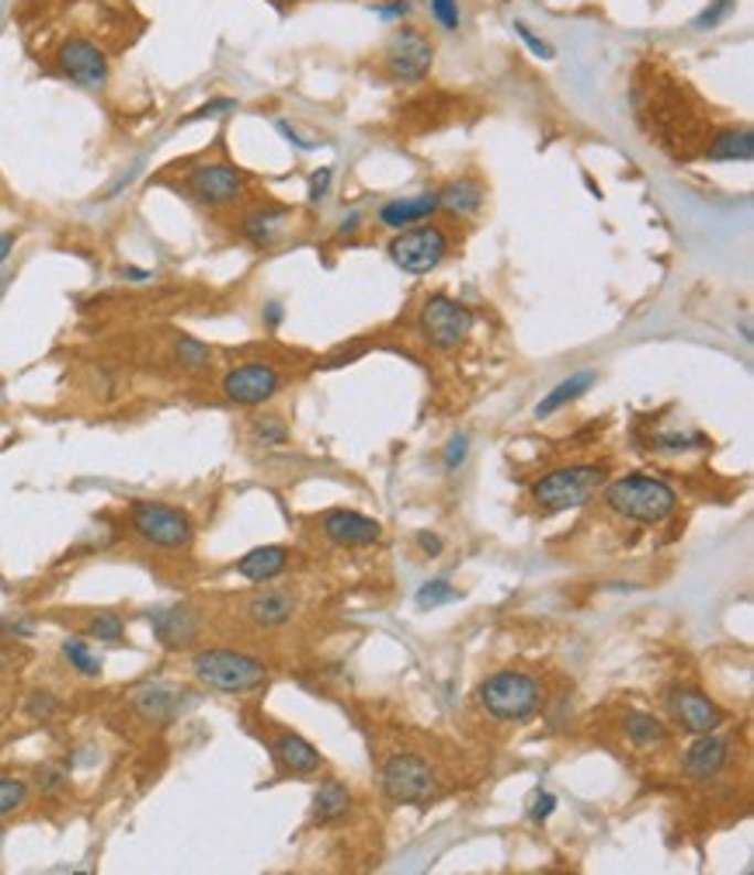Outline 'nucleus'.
Returning a JSON list of instances; mask_svg holds the SVG:
<instances>
[{"label": "nucleus", "instance_id": "15", "mask_svg": "<svg viewBox=\"0 0 754 875\" xmlns=\"http://www.w3.org/2000/svg\"><path fill=\"white\" fill-rule=\"evenodd\" d=\"M668 708H671V719L686 729V733H692V737H699V733H713V729H720V723H723V713L720 708L705 698V695H699V692H675L671 698H668Z\"/></svg>", "mask_w": 754, "mask_h": 875}, {"label": "nucleus", "instance_id": "7", "mask_svg": "<svg viewBox=\"0 0 754 875\" xmlns=\"http://www.w3.org/2000/svg\"><path fill=\"white\" fill-rule=\"evenodd\" d=\"M132 529L139 538H147L157 549H184L192 542V522L188 514L168 504L136 501L132 504Z\"/></svg>", "mask_w": 754, "mask_h": 875}, {"label": "nucleus", "instance_id": "26", "mask_svg": "<svg viewBox=\"0 0 754 875\" xmlns=\"http://www.w3.org/2000/svg\"><path fill=\"white\" fill-rule=\"evenodd\" d=\"M351 807V796L341 782H334V778H327V782L317 789L314 796V820L317 823H334L348 813Z\"/></svg>", "mask_w": 754, "mask_h": 875}, {"label": "nucleus", "instance_id": "36", "mask_svg": "<svg viewBox=\"0 0 754 875\" xmlns=\"http://www.w3.org/2000/svg\"><path fill=\"white\" fill-rule=\"evenodd\" d=\"M511 29H514V35H518V39H522V42L529 45V50H532V53H535L539 60H553V56H556V50H553V45H550L546 39H539V35H535V32H532V29L525 25V21H514V25H511Z\"/></svg>", "mask_w": 754, "mask_h": 875}, {"label": "nucleus", "instance_id": "12", "mask_svg": "<svg viewBox=\"0 0 754 875\" xmlns=\"http://www.w3.org/2000/svg\"><path fill=\"white\" fill-rule=\"evenodd\" d=\"M282 390V375L265 365V362H251V365H241L226 372L223 380V393L226 399L241 407H257V404H268V399Z\"/></svg>", "mask_w": 754, "mask_h": 875}, {"label": "nucleus", "instance_id": "3", "mask_svg": "<svg viewBox=\"0 0 754 875\" xmlns=\"http://www.w3.org/2000/svg\"><path fill=\"white\" fill-rule=\"evenodd\" d=\"M605 483V466H563L546 472L543 480L532 487L535 504L543 511H571L587 504L598 493V487Z\"/></svg>", "mask_w": 754, "mask_h": 875}, {"label": "nucleus", "instance_id": "50", "mask_svg": "<svg viewBox=\"0 0 754 875\" xmlns=\"http://www.w3.org/2000/svg\"><path fill=\"white\" fill-rule=\"evenodd\" d=\"M126 278H129V281H147V278H150V271H139V268H126Z\"/></svg>", "mask_w": 754, "mask_h": 875}, {"label": "nucleus", "instance_id": "33", "mask_svg": "<svg viewBox=\"0 0 754 875\" xmlns=\"http://www.w3.org/2000/svg\"><path fill=\"white\" fill-rule=\"evenodd\" d=\"M737 11V0H713L710 8H705L702 14H695V21H692V29L695 32H710V29H720L723 21L730 18Z\"/></svg>", "mask_w": 754, "mask_h": 875}, {"label": "nucleus", "instance_id": "52", "mask_svg": "<svg viewBox=\"0 0 754 875\" xmlns=\"http://www.w3.org/2000/svg\"><path fill=\"white\" fill-rule=\"evenodd\" d=\"M0 841H4V831H0Z\"/></svg>", "mask_w": 754, "mask_h": 875}, {"label": "nucleus", "instance_id": "28", "mask_svg": "<svg viewBox=\"0 0 754 875\" xmlns=\"http://www.w3.org/2000/svg\"><path fill=\"white\" fill-rule=\"evenodd\" d=\"M174 362H178L181 369H188V372H199V369H205V365L212 362V351H209L202 341L181 334V338L174 341Z\"/></svg>", "mask_w": 754, "mask_h": 875}, {"label": "nucleus", "instance_id": "32", "mask_svg": "<svg viewBox=\"0 0 754 875\" xmlns=\"http://www.w3.org/2000/svg\"><path fill=\"white\" fill-rule=\"evenodd\" d=\"M87 632H91V640H102V643H119L123 636H126V622H123L115 611H102V615H94V619H91Z\"/></svg>", "mask_w": 754, "mask_h": 875}, {"label": "nucleus", "instance_id": "29", "mask_svg": "<svg viewBox=\"0 0 754 875\" xmlns=\"http://www.w3.org/2000/svg\"><path fill=\"white\" fill-rule=\"evenodd\" d=\"M417 608L421 611H435V608H442V605H453V601H459V590L449 584V580H428L424 584L421 590H417Z\"/></svg>", "mask_w": 754, "mask_h": 875}, {"label": "nucleus", "instance_id": "13", "mask_svg": "<svg viewBox=\"0 0 754 875\" xmlns=\"http://www.w3.org/2000/svg\"><path fill=\"white\" fill-rule=\"evenodd\" d=\"M323 535L338 542V546L359 549V546H375L383 538V525L359 511H331L323 514Z\"/></svg>", "mask_w": 754, "mask_h": 875}, {"label": "nucleus", "instance_id": "11", "mask_svg": "<svg viewBox=\"0 0 754 875\" xmlns=\"http://www.w3.org/2000/svg\"><path fill=\"white\" fill-rule=\"evenodd\" d=\"M383 792L393 802H424L435 792V775L414 754H393L383 768Z\"/></svg>", "mask_w": 754, "mask_h": 875}, {"label": "nucleus", "instance_id": "43", "mask_svg": "<svg viewBox=\"0 0 754 875\" xmlns=\"http://www.w3.org/2000/svg\"><path fill=\"white\" fill-rule=\"evenodd\" d=\"M275 129H278L282 136H286L293 147H299V150H306V153H310V150H317V147H320V143H317V139H299V132H296V129H293L289 122H275Z\"/></svg>", "mask_w": 754, "mask_h": 875}, {"label": "nucleus", "instance_id": "30", "mask_svg": "<svg viewBox=\"0 0 754 875\" xmlns=\"http://www.w3.org/2000/svg\"><path fill=\"white\" fill-rule=\"evenodd\" d=\"M63 657L70 660V668H77L87 677H98L102 674V657H94L87 650V643L77 640V636H74V640H63Z\"/></svg>", "mask_w": 754, "mask_h": 875}, {"label": "nucleus", "instance_id": "27", "mask_svg": "<svg viewBox=\"0 0 754 875\" xmlns=\"http://www.w3.org/2000/svg\"><path fill=\"white\" fill-rule=\"evenodd\" d=\"M626 737L640 747V750H657L668 744V729L657 716H647V713H633L626 719Z\"/></svg>", "mask_w": 754, "mask_h": 875}, {"label": "nucleus", "instance_id": "5", "mask_svg": "<svg viewBox=\"0 0 754 875\" xmlns=\"http://www.w3.org/2000/svg\"><path fill=\"white\" fill-rule=\"evenodd\" d=\"M432 63H435V45L417 29H407V25L396 29L383 45V70L396 84H421L428 77Z\"/></svg>", "mask_w": 754, "mask_h": 875}, {"label": "nucleus", "instance_id": "31", "mask_svg": "<svg viewBox=\"0 0 754 875\" xmlns=\"http://www.w3.org/2000/svg\"><path fill=\"white\" fill-rule=\"evenodd\" d=\"M289 438V428L282 424L278 417H257L251 424V441L262 445V448H275V445H286Z\"/></svg>", "mask_w": 754, "mask_h": 875}, {"label": "nucleus", "instance_id": "1", "mask_svg": "<svg viewBox=\"0 0 754 875\" xmlns=\"http://www.w3.org/2000/svg\"><path fill=\"white\" fill-rule=\"evenodd\" d=\"M605 501L623 517H633V522H644V525H657L678 508V493L665 480L636 472V477H623L616 483H608Z\"/></svg>", "mask_w": 754, "mask_h": 875}, {"label": "nucleus", "instance_id": "51", "mask_svg": "<svg viewBox=\"0 0 754 875\" xmlns=\"http://www.w3.org/2000/svg\"><path fill=\"white\" fill-rule=\"evenodd\" d=\"M8 286H11V275H0V299H4Z\"/></svg>", "mask_w": 754, "mask_h": 875}, {"label": "nucleus", "instance_id": "41", "mask_svg": "<svg viewBox=\"0 0 754 875\" xmlns=\"http://www.w3.org/2000/svg\"><path fill=\"white\" fill-rule=\"evenodd\" d=\"M29 713H32L35 719H50V716L56 713L53 695H50V692H35V695L29 698Z\"/></svg>", "mask_w": 754, "mask_h": 875}, {"label": "nucleus", "instance_id": "20", "mask_svg": "<svg viewBox=\"0 0 754 875\" xmlns=\"http://www.w3.org/2000/svg\"><path fill=\"white\" fill-rule=\"evenodd\" d=\"M275 758L278 765L293 771V775H314L320 771V754L314 744H306L302 737H296V733H282V737L275 740Z\"/></svg>", "mask_w": 754, "mask_h": 875}, {"label": "nucleus", "instance_id": "16", "mask_svg": "<svg viewBox=\"0 0 754 875\" xmlns=\"http://www.w3.org/2000/svg\"><path fill=\"white\" fill-rule=\"evenodd\" d=\"M726 758H730V740L716 737V729H713V733H699V740L686 750L681 768H686L692 782H710V778L723 771Z\"/></svg>", "mask_w": 754, "mask_h": 875}, {"label": "nucleus", "instance_id": "21", "mask_svg": "<svg viewBox=\"0 0 754 875\" xmlns=\"http://www.w3.org/2000/svg\"><path fill=\"white\" fill-rule=\"evenodd\" d=\"M595 380H598V375H595V372H587V369L567 375V380L556 383L543 399H539V404H535V417H550V414H556V410L567 407V404H574L577 396H584L587 390L595 386Z\"/></svg>", "mask_w": 754, "mask_h": 875}, {"label": "nucleus", "instance_id": "44", "mask_svg": "<svg viewBox=\"0 0 754 875\" xmlns=\"http://www.w3.org/2000/svg\"><path fill=\"white\" fill-rule=\"evenodd\" d=\"M375 14H380V18H390V21H396V18L411 14V0H390V4H375Z\"/></svg>", "mask_w": 754, "mask_h": 875}, {"label": "nucleus", "instance_id": "10", "mask_svg": "<svg viewBox=\"0 0 754 875\" xmlns=\"http://www.w3.org/2000/svg\"><path fill=\"white\" fill-rule=\"evenodd\" d=\"M188 192H192L202 205L223 209L241 202L247 192V174L241 168H233L226 160H212V163H199V168L188 174Z\"/></svg>", "mask_w": 754, "mask_h": 875}, {"label": "nucleus", "instance_id": "18", "mask_svg": "<svg viewBox=\"0 0 754 875\" xmlns=\"http://www.w3.org/2000/svg\"><path fill=\"white\" fill-rule=\"evenodd\" d=\"M296 611V598L289 590H262V595H254L247 601V619L262 629H275V626H286Z\"/></svg>", "mask_w": 754, "mask_h": 875}, {"label": "nucleus", "instance_id": "47", "mask_svg": "<svg viewBox=\"0 0 754 875\" xmlns=\"http://www.w3.org/2000/svg\"><path fill=\"white\" fill-rule=\"evenodd\" d=\"M14 241H18L14 233H0V265H4L8 257H11V250H14Z\"/></svg>", "mask_w": 754, "mask_h": 875}, {"label": "nucleus", "instance_id": "19", "mask_svg": "<svg viewBox=\"0 0 754 875\" xmlns=\"http://www.w3.org/2000/svg\"><path fill=\"white\" fill-rule=\"evenodd\" d=\"M286 223H289V212L286 209L265 205V209L247 212V216L241 220V233L247 236L254 247H272L278 236H282V230H286Z\"/></svg>", "mask_w": 754, "mask_h": 875}, {"label": "nucleus", "instance_id": "39", "mask_svg": "<svg viewBox=\"0 0 754 875\" xmlns=\"http://www.w3.org/2000/svg\"><path fill=\"white\" fill-rule=\"evenodd\" d=\"M553 810H556V796H550V792H535V796H532V807H529V817H532L535 823H543V820H550V817H553Z\"/></svg>", "mask_w": 754, "mask_h": 875}, {"label": "nucleus", "instance_id": "37", "mask_svg": "<svg viewBox=\"0 0 754 875\" xmlns=\"http://www.w3.org/2000/svg\"><path fill=\"white\" fill-rule=\"evenodd\" d=\"M331 181H334V168H320V171H314L310 188H306V195H310L314 205L327 199V192H331Z\"/></svg>", "mask_w": 754, "mask_h": 875}, {"label": "nucleus", "instance_id": "4", "mask_svg": "<svg viewBox=\"0 0 754 875\" xmlns=\"http://www.w3.org/2000/svg\"><path fill=\"white\" fill-rule=\"evenodd\" d=\"M539 702H543V689H539L535 677L522 671H501L480 684V705L493 719L505 723L529 719L539 708Z\"/></svg>", "mask_w": 754, "mask_h": 875}, {"label": "nucleus", "instance_id": "48", "mask_svg": "<svg viewBox=\"0 0 754 875\" xmlns=\"http://www.w3.org/2000/svg\"><path fill=\"white\" fill-rule=\"evenodd\" d=\"M359 223H362V216H359V212H351V216L341 223V236H344V233H355V230H359Z\"/></svg>", "mask_w": 754, "mask_h": 875}, {"label": "nucleus", "instance_id": "42", "mask_svg": "<svg viewBox=\"0 0 754 875\" xmlns=\"http://www.w3.org/2000/svg\"><path fill=\"white\" fill-rule=\"evenodd\" d=\"M466 452H469V441H466V435H456V438L449 441V448H445V469H456V466H463Z\"/></svg>", "mask_w": 754, "mask_h": 875}, {"label": "nucleus", "instance_id": "45", "mask_svg": "<svg viewBox=\"0 0 754 875\" xmlns=\"http://www.w3.org/2000/svg\"><path fill=\"white\" fill-rule=\"evenodd\" d=\"M0 632H8V636H18V640H25V636L35 632L32 622H14V619H0Z\"/></svg>", "mask_w": 754, "mask_h": 875}, {"label": "nucleus", "instance_id": "40", "mask_svg": "<svg viewBox=\"0 0 754 875\" xmlns=\"http://www.w3.org/2000/svg\"><path fill=\"white\" fill-rule=\"evenodd\" d=\"M233 108H237V102H233V98H216V102L195 108L192 115L184 118V122H199V118H212V115H223V111H233Z\"/></svg>", "mask_w": 754, "mask_h": 875}, {"label": "nucleus", "instance_id": "35", "mask_svg": "<svg viewBox=\"0 0 754 875\" xmlns=\"http://www.w3.org/2000/svg\"><path fill=\"white\" fill-rule=\"evenodd\" d=\"M428 11L442 32H459V0H428Z\"/></svg>", "mask_w": 754, "mask_h": 875}, {"label": "nucleus", "instance_id": "24", "mask_svg": "<svg viewBox=\"0 0 754 875\" xmlns=\"http://www.w3.org/2000/svg\"><path fill=\"white\" fill-rule=\"evenodd\" d=\"M132 702H136V708L147 719L160 723V719H171L181 708V692L178 689H163V684H150V689H139Z\"/></svg>", "mask_w": 754, "mask_h": 875}, {"label": "nucleus", "instance_id": "25", "mask_svg": "<svg viewBox=\"0 0 754 875\" xmlns=\"http://www.w3.org/2000/svg\"><path fill=\"white\" fill-rule=\"evenodd\" d=\"M705 157H710L713 163H726V160H741L747 163L754 157V139L747 129H726L720 132L716 139H710V150H705Z\"/></svg>", "mask_w": 754, "mask_h": 875}, {"label": "nucleus", "instance_id": "14", "mask_svg": "<svg viewBox=\"0 0 754 875\" xmlns=\"http://www.w3.org/2000/svg\"><path fill=\"white\" fill-rule=\"evenodd\" d=\"M147 622L153 629V636L171 650L192 647L199 640V615L188 605H174V608H153L147 611Z\"/></svg>", "mask_w": 754, "mask_h": 875}, {"label": "nucleus", "instance_id": "49", "mask_svg": "<svg viewBox=\"0 0 754 875\" xmlns=\"http://www.w3.org/2000/svg\"><path fill=\"white\" fill-rule=\"evenodd\" d=\"M265 320H268V327H275V323L282 320V306H278V302L268 306V310H265Z\"/></svg>", "mask_w": 754, "mask_h": 875}, {"label": "nucleus", "instance_id": "17", "mask_svg": "<svg viewBox=\"0 0 754 875\" xmlns=\"http://www.w3.org/2000/svg\"><path fill=\"white\" fill-rule=\"evenodd\" d=\"M442 209L438 202V192H421V195H411V199H393L380 209V223L390 226V230H411L414 223L435 216Z\"/></svg>", "mask_w": 754, "mask_h": 875}, {"label": "nucleus", "instance_id": "34", "mask_svg": "<svg viewBox=\"0 0 754 875\" xmlns=\"http://www.w3.org/2000/svg\"><path fill=\"white\" fill-rule=\"evenodd\" d=\"M25 799H29V786L21 778H0V817L21 810Z\"/></svg>", "mask_w": 754, "mask_h": 875}, {"label": "nucleus", "instance_id": "22", "mask_svg": "<svg viewBox=\"0 0 754 875\" xmlns=\"http://www.w3.org/2000/svg\"><path fill=\"white\" fill-rule=\"evenodd\" d=\"M286 563H289V553L282 546H262V549H251L247 556H241L237 574L254 580V584H265V580H272L286 570Z\"/></svg>", "mask_w": 754, "mask_h": 875}, {"label": "nucleus", "instance_id": "9", "mask_svg": "<svg viewBox=\"0 0 754 875\" xmlns=\"http://www.w3.org/2000/svg\"><path fill=\"white\" fill-rule=\"evenodd\" d=\"M417 327H421V334L428 338L435 348H456V344L466 341L469 330H474V313H469L459 299L432 296L428 302L421 306Z\"/></svg>", "mask_w": 754, "mask_h": 875}, {"label": "nucleus", "instance_id": "6", "mask_svg": "<svg viewBox=\"0 0 754 875\" xmlns=\"http://www.w3.org/2000/svg\"><path fill=\"white\" fill-rule=\"evenodd\" d=\"M445 254H449V236L438 226H414V230H400L390 244V257L400 271L407 275H428L435 271Z\"/></svg>", "mask_w": 754, "mask_h": 875}, {"label": "nucleus", "instance_id": "8", "mask_svg": "<svg viewBox=\"0 0 754 875\" xmlns=\"http://www.w3.org/2000/svg\"><path fill=\"white\" fill-rule=\"evenodd\" d=\"M56 66L66 81H74L77 87H87V90H102L111 74L105 50L98 42H91L87 35L63 39L56 50Z\"/></svg>", "mask_w": 754, "mask_h": 875}, {"label": "nucleus", "instance_id": "23", "mask_svg": "<svg viewBox=\"0 0 754 875\" xmlns=\"http://www.w3.org/2000/svg\"><path fill=\"white\" fill-rule=\"evenodd\" d=\"M438 202L449 212H456V216H474V212H480V205H484V184L474 178L449 181L438 192Z\"/></svg>", "mask_w": 754, "mask_h": 875}, {"label": "nucleus", "instance_id": "46", "mask_svg": "<svg viewBox=\"0 0 754 875\" xmlns=\"http://www.w3.org/2000/svg\"><path fill=\"white\" fill-rule=\"evenodd\" d=\"M417 546H421L424 553H428V556H438V553H442V538L432 535V532H421V535H417Z\"/></svg>", "mask_w": 754, "mask_h": 875}, {"label": "nucleus", "instance_id": "38", "mask_svg": "<svg viewBox=\"0 0 754 875\" xmlns=\"http://www.w3.org/2000/svg\"><path fill=\"white\" fill-rule=\"evenodd\" d=\"M63 786H66V771L63 768H56V765L39 768V789L42 792H60Z\"/></svg>", "mask_w": 754, "mask_h": 875}, {"label": "nucleus", "instance_id": "2", "mask_svg": "<svg viewBox=\"0 0 754 875\" xmlns=\"http://www.w3.org/2000/svg\"><path fill=\"white\" fill-rule=\"evenodd\" d=\"M192 674L209 689L226 695H247L268 684V668L237 650H202L192 660Z\"/></svg>", "mask_w": 754, "mask_h": 875}]
</instances>
